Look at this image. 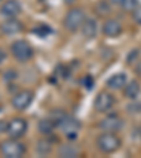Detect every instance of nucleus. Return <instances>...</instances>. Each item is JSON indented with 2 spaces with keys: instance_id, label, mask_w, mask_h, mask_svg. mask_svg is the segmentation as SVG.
<instances>
[{
  "instance_id": "17",
  "label": "nucleus",
  "mask_w": 141,
  "mask_h": 158,
  "mask_svg": "<svg viewBox=\"0 0 141 158\" xmlns=\"http://www.w3.org/2000/svg\"><path fill=\"white\" fill-rule=\"evenodd\" d=\"M56 126L54 124V122L51 120V118H43V120H39L38 123V130L39 133H43V134H51V133L54 131V128H55Z\"/></svg>"
},
{
  "instance_id": "16",
  "label": "nucleus",
  "mask_w": 141,
  "mask_h": 158,
  "mask_svg": "<svg viewBox=\"0 0 141 158\" xmlns=\"http://www.w3.org/2000/svg\"><path fill=\"white\" fill-rule=\"evenodd\" d=\"M124 95L128 99H137V96L140 95V83L133 81V82H128L124 86Z\"/></svg>"
},
{
  "instance_id": "11",
  "label": "nucleus",
  "mask_w": 141,
  "mask_h": 158,
  "mask_svg": "<svg viewBox=\"0 0 141 158\" xmlns=\"http://www.w3.org/2000/svg\"><path fill=\"white\" fill-rule=\"evenodd\" d=\"M23 30V24L20 23L16 17L13 19H9L6 21L0 24V31L6 35H14V34H19L20 31Z\"/></svg>"
},
{
  "instance_id": "15",
  "label": "nucleus",
  "mask_w": 141,
  "mask_h": 158,
  "mask_svg": "<svg viewBox=\"0 0 141 158\" xmlns=\"http://www.w3.org/2000/svg\"><path fill=\"white\" fill-rule=\"evenodd\" d=\"M58 154H59V157H62V158H75L79 155V148L72 144H65L59 147Z\"/></svg>"
},
{
  "instance_id": "27",
  "label": "nucleus",
  "mask_w": 141,
  "mask_h": 158,
  "mask_svg": "<svg viewBox=\"0 0 141 158\" xmlns=\"http://www.w3.org/2000/svg\"><path fill=\"white\" fill-rule=\"evenodd\" d=\"M110 4H122L123 0H107Z\"/></svg>"
},
{
  "instance_id": "9",
  "label": "nucleus",
  "mask_w": 141,
  "mask_h": 158,
  "mask_svg": "<svg viewBox=\"0 0 141 158\" xmlns=\"http://www.w3.org/2000/svg\"><path fill=\"white\" fill-rule=\"evenodd\" d=\"M114 105V98L109 92H100L95 98V109L97 112H107Z\"/></svg>"
},
{
  "instance_id": "24",
  "label": "nucleus",
  "mask_w": 141,
  "mask_h": 158,
  "mask_svg": "<svg viewBox=\"0 0 141 158\" xmlns=\"http://www.w3.org/2000/svg\"><path fill=\"white\" fill-rule=\"evenodd\" d=\"M133 19H134L138 24H141V6H138L137 9L133 11Z\"/></svg>"
},
{
  "instance_id": "12",
  "label": "nucleus",
  "mask_w": 141,
  "mask_h": 158,
  "mask_svg": "<svg viewBox=\"0 0 141 158\" xmlns=\"http://www.w3.org/2000/svg\"><path fill=\"white\" fill-rule=\"evenodd\" d=\"M122 31H123L122 24L114 19L107 20V21H105V24H103V34H105L106 37H109V38H116V37H118L122 34Z\"/></svg>"
},
{
  "instance_id": "29",
  "label": "nucleus",
  "mask_w": 141,
  "mask_h": 158,
  "mask_svg": "<svg viewBox=\"0 0 141 158\" xmlns=\"http://www.w3.org/2000/svg\"><path fill=\"white\" fill-rule=\"evenodd\" d=\"M0 2H2V0H0Z\"/></svg>"
},
{
  "instance_id": "1",
  "label": "nucleus",
  "mask_w": 141,
  "mask_h": 158,
  "mask_svg": "<svg viewBox=\"0 0 141 158\" xmlns=\"http://www.w3.org/2000/svg\"><path fill=\"white\" fill-rule=\"evenodd\" d=\"M96 145L105 154H113L122 147V140L114 134V133L105 131L96 138Z\"/></svg>"
},
{
  "instance_id": "20",
  "label": "nucleus",
  "mask_w": 141,
  "mask_h": 158,
  "mask_svg": "<svg viewBox=\"0 0 141 158\" xmlns=\"http://www.w3.org/2000/svg\"><path fill=\"white\" fill-rule=\"evenodd\" d=\"M96 13L99 14V16H107L109 13H110V6H109L107 2H99L97 4H96Z\"/></svg>"
},
{
  "instance_id": "2",
  "label": "nucleus",
  "mask_w": 141,
  "mask_h": 158,
  "mask_svg": "<svg viewBox=\"0 0 141 158\" xmlns=\"http://www.w3.org/2000/svg\"><path fill=\"white\" fill-rule=\"evenodd\" d=\"M0 151L6 158H20L26 154V145L17 141V138H11L0 144Z\"/></svg>"
},
{
  "instance_id": "28",
  "label": "nucleus",
  "mask_w": 141,
  "mask_h": 158,
  "mask_svg": "<svg viewBox=\"0 0 141 158\" xmlns=\"http://www.w3.org/2000/svg\"><path fill=\"white\" fill-rule=\"evenodd\" d=\"M76 0H64V3H66V4H72V3H75Z\"/></svg>"
},
{
  "instance_id": "25",
  "label": "nucleus",
  "mask_w": 141,
  "mask_h": 158,
  "mask_svg": "<svg viewBox=\"0 0 141 158\" xmlns=\"http://www.w3.org/2000/svg\"><path fill=\"white\" fill-rule=\"evenodd\" d=\"M7 126H9V123L7 122L0 120V133H6L7 131Z\"/></svg>"
},
{
  "instance_id": "5",
  "label": "nucleus",
  "mask_w": 141,
  "mask_h": 158,
  "mask_svg": "<svg viewBox=\"0 0 141 158\" xmlns=\"http://www.w3.org/2000/svg\"><path fill=\"white\" fill-rule=\"evenodd\" d=\"M27 120L23 117H14L9 122V126H7V135L11 138H17L19 140L20 137H23L27 131Z\"/></svg>"
},
{
  "instance_id": "4",
  "label": "nucleus",
  "mask_w": 141,
  "mask_h": 158,
  "mask_svg": "<svg viewBox=\"0 0 141 158\" xmlns=\"http://www.w3.org/2000/svg\"><path fill=\"white\" fill-rule=\"evenodd\" d=\"M11 54L13 56L20 61V62H27L30 59L33 58L34 55V51H33V47L30 45L27 41L24 40H17L11 44Z\"/></svg>"
},
{
  "instance_id": "8",
  "label": "nucleus",
  "mask_w": 141,
  "mask_h": 158,
  "mask_svg": "<svg viewBox=\"0 0 141 158\" xmlns=\"http://www.w3.org/2000/svg\"><path fill=\"white\" fill-rule=\"evenodd\" d=\"M61 128L64 130L66 138L75 140V138L78 137L79 128H81V122H79L78 118L72 117V116H66V118L64 120L62 124H61Z\"/></svg>"
},
{
  "instance_id": "22",
  "label": "nucleus",
  "mask_w": 141,
  "mask_h": 158,
  "mask_svg": "<svg viewBox=\"0 0 141 158\" xmlns=\"http://www.w3.org/2000/svg\"><path fill=\"white\" fill-rule=\"evenodd\" d=\"M33 33L37 34V35L45 37V35H48V34L51 33V28L47 27V26H38V27H35V28H33Z\"/></svg>"
},
{
  "instance_id": "19",
  "label": "nucleus",
  "mask_w": 141,
  "mask_h": 158,
  "mask_svg": "<svg viewBox=\"0 0 141 158\" xmlns=\"http://www.w3.org/2000/svg\"><path fill=\"white\" fill-rule=\"evenodd\" d=\"M66 116H68V114H66L64 110H59V109H58V110H52V112H51V114H49V118L52 120L55 126L61 127V124L64 123V120L66 118Z\"/></svg>"
},
{
  "instance_id": "7",
  "label": "nucleus",
  "mask_w": 141,
  "mask_h": 158,
  "mask_svg": "<svg viewBox=\"0 0 141 158\" xmlns=\"http://www.w3.org/2000/svg\"><path fill=\"white\" fill-rule=\"evenodd\" d=\"M33 99H34V95L33 92L30 90H21V92L16 93L11 99V105H13L14 109L17 110H26L31 103H33Z\"/></svg>"
},
{
  "instance_id": "23",
  "label": "nucleus",
  "mask_w": 141,
  "mask_h": 158,
  "mask_svg": "<svg viewBox=\"0 0 141 158\" xmlns=\"http://www.w3.org/2000/svg\"><path fill=\"white\" fill-rule=\"evenodd\" d=\"M3 78H4V81H6V82H10V81H14V79L17 78V73H16V71L9 69V71H6V72H4Z\"/></svg>"
},
{
  "instance_id": "3",
  "label": "nucleus",
  "mask_w": 141,
  "mask_h": 158,
  "mask_svg": "<svg viewBox=\"0 0 141 158\" xmlns=\"http://www.w3.org/2000/svg\"><path fill=\"white\" fill-rule=\"evenodd\" d=\"M86 20L85 11L81 7H73L66 13L65 19H64V26L69 31H76L82 27L83 21Z\"/></svg>"
},
{
  "instance_id": "18",
  "label": "nucleus",
  "mask_w": 141,
  "mask_h": 158,
  "mask_svg": "<svg viewBox=\"0 0 141 158\" xmlns=\"http://www.w3.org/2000/svg\"><path fill=\"white\" fill-rule=\"evenodd\" d=\"M51 151H52V145H51V143L48 140H45V138L38 140V143H37V152L39 155H48Z\"/></svg>"
},
{
  "instance_id": "14",
  "label": "nucleus",
  "mask_w": 141,
  "mask_h": 158,
  "mask_svg": "<svg viewBox=\"0 0 141 158\" xmlns=\"http://www.w3.org/2000/svg\"><path fill=\"white\" fill-rule=\"evenodd\" d=\"M106 85L110 89H122L127 85V75L126 73H114L107 79Z\"/></svg>"
},
{
  "instance_id": "6",
  "label": "nucleus",
  "mask_w": 141,
  "mask_h": 158,
  "mask_svg": "<svg viewBox=\"0 0 141 158\" xmlns=\"http://www.w3.org/2000/svg\"><path fill=\"white\" fill-rule=\"evenodd\" d=\"M123 124H124L123 118L114 113V114H109V116H106L105 118H102V120L99 122L97 126H99L100 130H103V131L116 133L123 127Z\"/></svg>"
},
{
  "instance_id": "13",
  "label": "nucleus",
  "mask_w": 141,
  "mask_h": 158,
  "mask_svg": "<svg viewBox=\"0 0 141 158\" xmlns=\"http://www.w3.org/2000/svg\"><path fill=\"white\" fill-rule=\"evenodd\" d=\"M81 30H82L83 37H86V38H95L96 33H97V21L95 19H86L83 21Z\"/></svg>"
},
{
  "instance_id": "21",
  "label": "nucleus",
  "mask_w": 141,
  "mask_h": 158,
  "mask_svg": "<svg viewBox=\"0 0 141 158\" xmlns=\"http://www.w3.org/2000/svg\"><path fill=\"white\" fill-rule=\"evenodd\" d=\"M120 6H122L123 10H126V11H134L138 7V0H123Z\"/></svg>"
},
{
  "instance_id": "10",
  "label": "nucleus",
  "mask_w": 141,
  "mask_h": 158,
  "mask_svg": "<svg viewBox=\"0 0 141 158\" xmlns=\"http://www.w3.org/2000/svg\"><path fill=\"white\" fill-rule=\"evenodd\" d=\"M0 13L9 17V19L17 17L21 13V4H20L19 0H6L0 7Z\"/></svg>"
},
{
  "instance_id": "26",
  "label": "nucleus",
  "mask_w": 141,
  "mask_h": 158,
  "mask_svg": "<svg viewBox=\"0 0 141 158\" xmlns=\"http://www.w3.org/2000/svg\"><path fill=\"white\" fill-rule=\"evenodd\" d=\"M4 59H6V54H4V51H2V49H0V64L3 62Z\"/></svg>"
}]
</instances>
